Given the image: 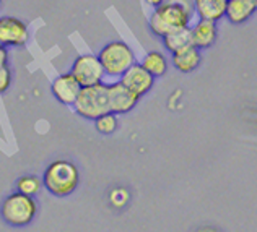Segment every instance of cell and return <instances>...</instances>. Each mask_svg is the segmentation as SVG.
<instances>
[{
  "mask_svg": "<svg viewBox=\"0 0 257 232\" xmlns=\"http://www.w3.org/2000/svg\"><path fill=\"white\" fill-rule=\"evenodd\" d=\"M13 85V72L10 65L0 67V94H5Z\"/></svg>",
  "mask_w": 257,
  "mask_h": 232,
  "instance_id": "d6986e66",
  "label": "cell"
},
{
  "mask_svg": "<svg viewBox=\"0 0 257 232\" xmlns=\"http://www.w3.org/2000/svg\"><path fill=\"white\" fill-rule=\"evenodd\" d=\"M10 62V52H9V47H5L0 44V67H5L9 65Z\"/></svg>",
  "mask_w": 257,
  "mask_h": 232,
  "instance_id": "ffe728a7",
  "label": "cell"
},
{
  "mask_svg": "<svg viewBox=\"0 0 257 232\" xmlns=\"http://www.w3.org/2000/svg\"><path fill=\"white\" fill-rule=\"evenodd\" d=\"M155 80L150 73H148L144 67L140 65V62L134 64L128 70L119 78V81L122 83L128 91H132L135 96L144 98L145 94H148L155 86Z\"/></svg>",
  "mask_w": 257,
  "mask_h": 232,
  "instance_id": "30bf717a",
  "label": "cell"
},
{
  "mask_svg": "<svg viewBox=\"0 0 257 232\" xmlns=\"http://www.w3.org/2000/svg\"><path fill=\"white\" fill-rule=\"evenodd\" d=\"M39 211V203L36 196L23 195L20 192H13L7 195L0 204V217L5 224L12 227H25L35 221Z\"/></svg>",
  "mask_w": 257,
  "mask_h": 232,
  "instance_id": "3957f363",
  "label": "cell"
},
{
  "mask_svg": "<svg viewBox=\"0 0 257 232\" xmlns=\"http://www.w3.org/2000/svg\"><path fill=\"white\" fill-rule=\"evenodd\" d=\"M107 98H109V112L116 115H124L137 107L140 98L120 83L119 80L107 83Z\"/></svg>",
  "mask_w": 257,
  "mask_h": 232,
  "instance_id": "ba28073f",
  "label": "cell"
},
{
  "mask_svg": "<svg viewBox=\"0 0 257 232\" xmlns=\"http://www.w3.org/2000/svg\"><path fill=\"white\" fill-rule=\"evenodd\" d=\"M163 41V47L166 52L174 54L178 51L186 49V47L192 46V34H191V26L187 28H181V30H176L171 31L170 34H166L165 38H161Z\"/></svg>",
  "mask_w": 257,
  "mask_h": 232,
  "instance_id": "2e32d148",
  "label": "cell"
},
{
  "mask_svg": "<svg viewBox=\"0 0 257 232\" xmlns=\"http://www.w3.org/2000/svg\"><path fill=\"white\" fill-rule=\"evenodd\" d=\"M73 111L85 120H96L103 114L109 112V98H107V83L82 88L78 99L73 104Z\"/></svg>",
  "mask_w": 257,
  "mask_h": 232,
  "instance_id": "5b68a950",
  "label": "cell"
},
{
  "mask_svg": "<svg viewBox=\"0 0 257 232\" xmlns=\"http://www.w3.org/2000/svg\"><path fill=\"white\" fill-rule=\"evenodd\" d=\"M2 5H4V0H0V10H2Z\"/></svg>",
  "mask_w": 257,
  "mask_h": 232,
  "instance_id": "7402d4cb",
  "label": "cell"
},
{
  "mask_svg": "<svg viewBox=\"0 0 257 232\" xmlns=\"http://www.w3.org/2000/svg\"><path fill=\"white\" fill-rule=\"evenodd\" d=\"M192 34V46H195L200 51L210 49L218 39V26L208 20H197L191 26Z\"/></svg>",
  "mask_w": 257,
  "mask_h": 232,
  "instance_id": "8fae6325",
  "label": "cell"
},
{
  "mask_svg": "<svg viewBox=\"0 0 257 232\" xmlns=\"http://www.w3.org/2000/svg\"><path fill=\"white\" fill-rule=\"evenodd\" d=\"M166 0H145V4L148 7H152V9H157V7H160L161 4H165Z\"/></svg>",
  "mask_w": 257,
  "mask_h": 232,
  "instance_id": "44dd1931",
  "label": "cell"
},
{
  "mask_svg": "<svg viewBox=\"0 0 257 232\" xmlns=\"http://www.w3.org/2000/svg\"><path fill=\"white\" fill-rule=\"evenodd\" d=\"M43 185L56 198H67L80 185V170L69 159H54L43 172Z\"/></svg>",
  "mask_w": 257,
  "mask_h": 232,
  "instance_id": "7a4b0ae2",
  "label": "cell"
},
{
  "mask_svg": "<svg viewBox=\"0 0 257 232\" xmlns=\"http://www.w3.org/2000/svg\"><path fill=\"white\" fill-rule=\"evenodd\" d=\"M30 41V30L17 17H0V44L5 47H23Z\"/></svg>",
  "mask_w": 257,
  "mask_h": 232,
  "instance_id": "52a82bcc",
  "label": "cell"
},
{
  "mask_svg": "<svg viewBox=\"0 0 257 232\" xmlns=\"http://www.w3.org/2000/svg\"><path fill=\"white\" fill-rule=\"evenodd\" d=\"M192 7L199 20L218 23L226 15L228 0H192Z\"/></svg>",
  "mask_w": 257,
  "mask_h": 232,
  "instance_id": "4fadbf2b",
  "label": "cell"
},
{
  "mask_svg": "<svg viewBox=\"0 0 257 232\" xmlns=\"http://www.w3.org/2000/svg\"><path fill=\"white\" fill-rule=\"evenodd\" d=\"M98 59L103 65L106 77L112 78L114 81L122 77L134 64H137V56H135L134 49L120 39L109 41L101 47Z\"/></svg>",
  "mask_w": 257,
  "mask_h": 232,
  "instance_id": "277c9868",
  "label": "cell"
},
{
  "mask_svg": "<svg viewBox=\"0 0 257 232\" xmlns=\"http://www.w3.org/2000/svg\"><path fill=\"white\" fill-rule=\"evenodd\" d=\"M140 65L152 75L153 78L165 77L168 68H170V60L166 54L161 51H148L140 60Z\"/></svg>",
  "mask_w": 257,
  "mask_h": 232,
  "instance_id": "9a60e30c",
  "label": "cell"
},
{
  "mask_svg": "<svg viewBox=\"0 0 257 232\" xmlns=\"http://www.w3.org/2000/svg\"><path fill=\"white\" fill-rule=\"evenodd\" d=\"M80 91H82V86H80L78 81L72 77L70 72L57 75L51 83V93L54 99H56L59 104L67 106V107H73L75 101L78 99Z\"/></svg>",
  "mask_w": 257,
  "mask_h": 232,
  "instance_id": "9c48e42d",
  "label": "cell"
},
{
  "mask_svg": "<svg viewBox=\"0 0 257 232\" xmlns=\"http://www.w3.org/2000/svg\"><path fill=\"white\" fill-rule=\"evenodd\" d=\"M94 128L96 132L101 135H112L117 132L119 128V115L112 114V112H106L96 120H93Z\"/></svg>",
  "mask_w": 257,
  "mask_h": 232,
  "instance_id": "ac0fdd59",
  "label": "cell"
},
{
  "mask_svg": "<svg viewBox=\"0 0 257 232\" xmlns=\"http://www.w3.org/2000/svg\"><path fill=\"white\" fill-rule=\"evenodd\" d=\"M194 7L191 0H166L157 9H153L148 26L157 38H165L171 31L187 28L192 23Z\"/></svg>",
  "mask_w": 257,
  "mask_h": 232,
  "instance_id": "6da1fadb",
  "label": "cell"
},
{
  "mask_svg": "<svg viewBox=\"0 0 257 232\" xmlns=\"http://www.w3.org/2000/svg\"><path fill=\"white\" fill-rule=\"evenodd\" d=\"M43 188H44L43 179H41V177H38V175L26 174V175H22L17 180V192L23 193V195L38 196Z\"/></svg>",
  "mask_w": 257,
  "mask_h": 232,
  "instance_id": "e0dca14e",
  "label": "cell"
},
{
  "mask_svg": "<svg viewBox=\"0 0 257 232\" xmlns=\"http://www.w3.org/2000/svg\"><path fill=\"white\" fill-rule=\"evenodd\" d=\"M70 75L78 81L82 88L104 83L106 78L103 65H101L98 56H94V54H80V56H77L72 62Z\"/></svg>",
  "mask_w": 257,
  "mask_h": 232,
  "instance_id": "8992f818",
  "label": "cell"
},
{
  "mask_svg": "<svg viewBox=\"0 0 257 232\" xmlns=\"http://www.w3.org/2000/svg\"><path fill=\"white\" fill-rule=\"evenodd\" d=\"M257 13V0H228L225 18L233 26L247 23Z\"/></svg>",
  "mask_w": 257,
  "mask_h": 232,
  "instance_id": "7c38bea8",
  "label": "cell"
},
{
  "mask_svg": "<svg viewBox=\"0 0 257 232\" xmlns=\"http://www.w3.org/2000/svg\"><path fill=\"white\" fill-rule=\"evenodd\" d=\"M202 64V51L195 46H189L186 49L171 54V65L181 73H191L197 70Z\"/></svg>",
  "mask_w": 257,
  "mask_h": 232,
  "instance_id": "5bb4252c",
  "label": "cell"
}]
</instances>
